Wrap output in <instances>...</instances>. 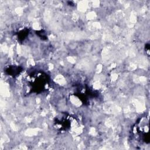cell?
Listing matches in <instances>:
<instances>
[{"instance_id": "cell-1", "label": "cell", "mask_w": 150, "mask_h": 150, "mask_svg": "<svg viewBox=\"0 0 150 150\" xmlns=\"http://www.w3.org/2000/svg\"><path fill=\"white\" fill-rule=\"evenodd\" d=\"M148 130H149V123L148 120L145 117L142 118L135 124L134 128V137L135 139H137V141L141 142H145L146 141H148L146 139V137H148Z\"/></svg>"}, {"instance_id": "cell-2", "label": "cell", "mask_w": 150, "mask_h": 150, "mask_svg": "<svg viewBox=\"0 0 150 150\" xmlns=\"http://www.w3.org/2000/svg\"><path fill=\"white\" fill-rule=\"evenodd\" d=\"M31 79H29L32 88L36 91H43L45 87L47 84V78L46 74L43 73H38L33 74Z\"/></svg>"}]
</instances>
